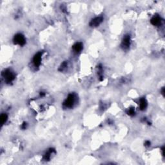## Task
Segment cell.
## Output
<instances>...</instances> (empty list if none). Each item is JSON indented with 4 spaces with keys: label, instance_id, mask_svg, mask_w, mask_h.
I'll return each mask as SVG.
<instances>
[{
    "label": "cell",
    "instance_id": "obj_1",
    "mask_svg": "<svg viewBox=\"0 0 165 165\" xmlns=\"http://www.w3.org/2000/svg\"><path fill=\"white\" fill-rule=\"evenodd\" d=\"M74 102H75V97L73 94H70V95L68 96V98H67V99L65 101L64 105L65 107H68V108H70L72 107L74 105Z\"/></svg>",
    "mask_w": 165,
    "mask_h": 165
},
{
    "label": "cell",
    "instance_id": "obj_2",
    "mask_svg": "<svg viewBox=\"0 0 165 165\" xmlns=\"http://www.w3.org/2000/svg\"><path fill=\"white\" fill-rule=\"evenodd\" d=\"M3 76L5 81L7 83H10L13 81L15 78V76L10 70H6L3 73Z\"/></svg>",
    "mask_w": 165,
    "mask_h": 165
},
{
    "label": "cell",
    "instance_id": "obj_3",
    "mask_svg": "<svg viewBox=\"0 0 165 165\" xmlns=\"http://www.w3.org/2000/svg\"><path fill=\"white\" fill-rule=\"evenodd\" d=\"M14 41L15 44H18L22 46V45H25V39L22 34H16L14 36Z\"/></svg>",
    "mask_w": 165,
    "mask_h": 165
},
{
    "label": "cell",
    "instance_id": "obj_4",
    "mask_svg": "<svg viewBox=\"0 0 165 165\" xmlns=\"http://www.w3.org/2000/svg\"><path fill=\"white\" fill-rule=\"evenodd\" d=\"M41 56H42V52H38L34 56L33 58V62L34 64L36 67H39L41 62Z\"/></svg>",
    "mask_w": 165,
    "mask_h": 165
},
{
    "label": "cell",
    "instance_id": "obj_5",
    "mask_svg": "<svg viewBox=\"0 0 165 165\" xmlns=\"http://www.w3.org/2000/svg\"><path fill=\"white\" fill-rule=\"evenodd\" d=\"M102 22H103L102 17H97V18H94V19H92V20L90 22V25L91 26H98V25H100V23Z\"/></svg>",
    "mask_w": 165,
    "mask_h": 165
},
{
    "label": "cell",
    "instance_id": "obj_6",
    "mask_svg": "<svg viewBox=\"0 0 165 165\" xmlns=\"http://www.w3.org/2000/svg\"><path fill=\"white\" fill-rule=\"evenodd\" d=\"M130 43V36H125L123 39L122 46L124 49H127L129 47Z\"/></svg>",
    "mask_w": 165,
    "mask_h": 165
},
{
    "label": "cell",
    "instance_id": "obj_7",
    "mask_svg": "<svg viewBox=\"0 0 165 165\" xmlns=\"http://www.w3.org/2000/svg\"><path fill=\"white\" fill-rule=\"evenodd\" d=\"M161 19L158 15H155L151 19V23L154 26H158L161 25Z\"/></svg>",
    "mask_w": 165,
    "mask_h": 165
},
{
    "label": "cell",
    "instance_id": "obj_8",
    "mask_svg": "<svg viewBox=\"0 0 165 165\" xmlns=\"http://www.w3.org/2000/svg\"><path fill=\"white\" fill-rule=\"evenodd\" d=\"M73 49L76 52H79L83 49V45L81 43H77L73 46Z\"/></svg>",
    "mask_w": 165,
    "mask_h": 165
},
{
    "label": "cell",
    "instance_id": "obj_9",
    "mask_svg": "<svg viewBox=\"0 0 165 165\" xmlns=\"http://www.w3.org/2000/svg\"><path fill=\"white\" fill-rule=\"evenodd\" d=\"M139 105H140V108L141 110H143L147 107V102H146V99L145 98H142L140 99V103H139Z\"/></svg>",
    "mask_w": 165,
    "mask_h": 165
},
{
    "label": "cell",
    "instance_id": "obj_10",
    "mask_svg": "<svg viewBox=\"0 0 165 165\" xmlns=\"http://www.w3.org/2000/svg\"><path fill=\"white\" fill-rule=\"evenodd\" d=\"M7 120V115L6 114H2L0 117V121H1V123L4 124Z\"/></svg>",
    "mask_w": 165,
    "mask_h": 165
},
{
    "label": "cell",
    "instance_id": "obj_11",
    "mask_svg": "<svg viewBox=\"0 0 165 165\" xmlns=\"http://www.w3.org/2000/svg\"><path fill=\"white\" fill-rule=\"evenodd\" d=\"M128 114L130 115H134L135 114V112H134V110L133 109V108H131V109H130L129 110H128Z\"/></svg>",
    "mask_w": 165,
    "mask_h": 165
},
{
    "label": "cell",
    "instance_id": "obj_12",
    "mask_svg": "<svg viewBox=\"0 0 165 165\" xmlns=\"http://www.w3.org/2000/svg\"><path fill=\"white\" fill-rule=\"evenodd\" d=\"M26 126V123H24L22 125V128H25Z\"/></svg>",
    "mask_w": 165,
    "mask_h": 165
}]
</instances>
